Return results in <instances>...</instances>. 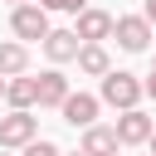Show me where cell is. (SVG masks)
<instances>
[{"label": "cell", "mask_w": 156, "mask_h": 156, "mask_svg": "<svg viewBox=\"0 0 156 156\" xmlns=\"http://www.w3.org/2000/svg\"><path fill=\"white\" fill-rule=\"evenodd\" d=\"M141 93H146V83H136L132 73H122V68L117 73H102V102H112V107L127 112V107H136Z\"/></svg>", "instance_id": "1"}, {"label": "cell", "mask_w": 156, "mask_h": 156, "mask_svg": "<svg viewBox=\"0 0 156 156\" xmlns=\"http://www.w3.org/2000/svg\"><path fill=\"white\" fill-rule=\"evenodd\" d=\"M10 29L20 34V39H44L49 34V10L44 5H15V15H10Z\"/></svg>", "instance_id": "2"}, {"label": "cell", "mask_w": 156, "mask_h": 156, "mask_svg": "<svg viewBox=\"0 0 156 156\" xmlns=\"http://www.w3.org/2000/svg\"><path fill=\"white\" fill-rule=\"evenodd\" d=\"M112 34H117V44H122L127 54H141V49L151 44V20H146V15H122V20L112 24Z\"/></svg>", "instance_id": "3"}, {"label": "cell", "mask_w": 156, "mask_h": 156, "mask_svg": "<svg viewBox=\"0 0 156 156\" xmlns=\"http://www.w3.org/2000/svg\"><path fill=\"white\" fill-rule=\"evenodd\" d=\"M34 141V117L29 107H15L10 117H0V146H29Z\"/></svg>", "instance_id": "4"}, {"label": "cell", "mask_w": 156, "mask_h": 156, "mask_svg": "<svg viewBox=\"0 0 156 156\" xmlns=\"http://www.w3.org/2000/svg\"><path fill=\"white\" fill-rule=\"evenodd\" d=\"M78 49H83L78 29H49V34H44V54H49L54 63H68V58H78Z\"/></svg>", "instance_id": "5"}, {"label": "cell", "mask_w": 156, "mask_h": 156, "mask_svg": "<svg viewBox=\"0 0 156 156\" xmlns=\"http://www.w3.org/2000/svg\"><path fill=\"white\" fill-rule=\"evenodd\" d=\"M112 24H117V20H112L107 10H78V39H83V44L107 39V34H112Z\"/></svg>", "instance_id": "6"}, {"label": "cell", "mask_w": 156, "mask_h": 156, "mask_svg": "<svg viewBox=\"0 0 156 156\" xmlns=\"http://www.w3.org/2000/svg\"><path fill=\"white\" fill-rule=\"evenodd\" d=\"M117 136H122V146L151 141V117H146V112H136V107H127V112L117 117Z\"/></svg>", "instance_id": "7"}, {"label": "cell", "mask_w": 156, "mask_h": 156, "mask_svg": "<svg viewBox=\"0 0 156 156\" xmlns=\"http://www.w3.org/2000/svg\"><path fill=\"white\" fill-rule=\"evenodd\" d=\"M58 112H63V122H73V127H93V117H98V98H88V93H68Z\"/></svg>", "instance_id": "8"}, {"label": "cell", "mask_w": 156, "mask_h": 156, "mask_svg": "<svg viewBox=\"0 0 156 156\" xmlns=\"http://www.w3.org/2000/svg\"><path fill=\"white\" fill-rule=\"evenodd\" d=\"M117 146H122L117 127H88V136H83V151L88 156H117Z\"/></svg>", "instance_id": "9"}, {"label": "cell", "mask_w": 156, "mask_h": 156, "mask_svg": "<svg viewBox=\"0 0 156 156\" xmlns=\"http://www.w3.org/2000/svg\"><path fill=\"white\" fill-rule=\"evenodd\" d=\"M63 98H68V78L63 73H39V107H63Z\"/></svg>", "instance_id": "10"}, {"label": "cell", "mask_w": 156, "mask_h": 156, "mask_svg": "<svg viewBox=\"0 0 156 156\" xmlns=\"http://www.w3.org/2000/svg\"><path fill=\"white\" fill-rule=\"evenodd\" d=\"M5 98H10V107H34L39 102V78H10L5 83Z\"/></svg>", "instance_id": "11"}, {"label": "cell", "mask_w": 156, "mask_h": 156, "mask_svg": "<svg viewBox=\"0 0 156 156\" xmlns=\"http://www.w3.org/2000/svg\"><path fill=\"white\" fill-rule=\"evenodd\" d=\"M78 68H83V73H98V78L112 73V68H107V49H102V44H83V49H78Z\"/></svg>", "instance_id": "12"}, {"label": "cell", "mask_w": 156, "mask_h": 156, "mask_svg": "<svg viewBox=\"0 0 156 156\" xmlns=\"http://www.w3.org/2000/svg\"><path fill=\"white\" fill-rule=\"evenodd\" d=\"M24 63H29V49H24V44H0V73H5V78L24 73Z\"/></svg>", "instance_id": "13"}, {"label": "cell", "mask_w": 156, "mask_h": 156, "mask_svg": "<svg viewBox=\"0 0 156 156\" xmlns=\"http://www.w3.org/2000/svg\"><path fill=\"white\" fill-rule=\"evenodd\" d=\"M24 156H58V146H54V141H29Z\"/></svg>", "instance_id": "14"}, {"label": "cell", "mask_w": 156, "mask_h": 156, "mask_svg": "<svg viewBox=\"0 0 156 156\" xmlns=\"http://www.w3.org/2000/svg\"><path fill=\"white\" fill-rule=\"evenodd\" d=\"M44 10H68V15H78L83 10V0H39Z\"/></svg>", "instance_id": "15"}, {"label": "cell", "mask_w": 156, "mask_h": 156, "mask_svg": "<svg viewBox=\"0 0 156 156\" xmlns=\"http://www.w3.org/2000/svg\"><path fill=\"white\" fill-rule=\"evenodd\" d=\"M146 93H151V98H156V68H151V78H146Z\"/></svg>", "instance_id": "16"}, {"label": "cell", "mask_w": 156, "mask_h": 156, "mask_svg": "<svg viewBox=\"0 0 156 156\" xmlns=\"http://www.w3.org/2000/svg\"><path fill=\"white\" fill-rule=\"evenodd\" d=\"M146 20H151V24H156V0H146Z\"/></svg>", "instance_id": "17"}, {"label": "cell", "mask_w": 156, "mask_h": 156, "mask_svg": "<svg viewBox=\"0 0 156 156\" xmlns=\"http://www.w3.org/2000/svg\"><path fill=\"white\" fill-rule=\"evenodd\" d=\"M0 98H5V73H0Z\"/></svg>", "instance_id": "18"}, {"label": "cell", "mask_w": 156, "mask_h": 156, "mask_svg": "<svg viewBox=\"0 0 156 156\" xmlns=\"http://www.w3.org/2000/svg\"><path fill=\"white\" fill-rule=\"evenodd\" d=\"M151 151H156V132H151Z\"/></svg>", "instance_id": "19"}, {"label": "cell", "mask_w": 156, "mask_h": 156, "mask_svg": "<svg viewBox=\"0 0 156 156\" xmlns=\"http://www.w3.org/2000/svg\"><path fill=\"white\" fill-rule=\"evenodd\" d=\"M151 68H156V58H151Z\"/></svg>", "instance_id": "20"}, {"label": "cell", "mask_w": 156, "mask_h": 156, "mask_svg": "<svg viewBox=\"0 0 156 156\" xmlns=\"http://www.w3.org/2000/svg\"><path fill=\"white\" fill-rule=\"evenodd\" d=\"M78 156H88V151H78Z\"/></svg>", "instance_id": "21"}, {"label": "cell", "mask_w": 156, "mask_h": 156, "mask_svg": "<svg viewBox=\"0 0 156 156\" xmlns=\"http://www.w3.org/2000/svg\"><path fill=\"white\" fill-rule=\"evenodd\" d=\"M15 5H24V0H15Z\"/></svg>", "instance_id": "22"}, {"label": "cell", "mask_w": 156, "mask_h": 156, "mask_svg": "<svg viewBox=\"0 0 156 156\" xmlns=\"http://www.w3.org/2000/svg\"><path fill=\"white\" fill-rule=\"evenodd\" d=\"M151 156H156V151H151Z\"/></svg>", "instance_id": "23"}]
</instances>
